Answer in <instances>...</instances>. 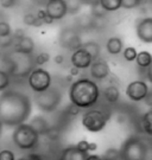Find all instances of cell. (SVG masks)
I'll return each instance as SVG.
<instances>
[{
	"label": "cell",
	"mask_w": 152,
	"mask_h": 160,
	"mask_svg": "<svg viewBox=\"0 0 152 160\" xmlns=\"http://www.w3.org/2000/svg\"><path fill=\"white\" fill-rule=\"evenodd\" d=\"M32 112L31 98L17 90H5L0 94V122L7 127L25 123Z\"/></svg>",
	"instance_id": "cell-1"
},
{
	"label": "cell",
	"mask_w": 152,
	"mask_h": 160,
	"mask_svg": "<svg viewBox=\"0 0 152 160\" xmlns=\"http://www.w3.org/2000/svg\"><path fill=\"white\" fill-rule=\"evenodd\" d=\"M120 152V160H152V137L134 134L125 140Z\"/></svg>",
	"instance_id": "cell-3"
},
{
	"label": "cell",
	"mask_w": 152,
	"mask_h": 160,
	"mask_svg": "<svg viewBox=\"0 0 152 160\" xmlns=\"http://www.w3.org/2000/svg\"><path fill=\"white\" fill-rule=\"evenodd\" d=\"M141 126L145 132V134L149 137H152V108L147 110L141 118Z\"/></svg>",
	"instance_id": "cell-22"
},
{
	"label": "cell",
	"mask_w": 152,
	"mask_h": 160,
	"mask_svg": "<svg viewBox=\"0 0 152 160\" xmlns=\"http://www.w3.org/2000/svg\"><path fill=\"white\" fill-rule=\"evenodd\" d=\"M34 51V40L30 36H24L22 38L16 42L14 45V52L16 53H22L26 56H31L32 52Z\"/></svg>",
	"instance_id": "cell-14"
},
{
	"label": "cell",
	"mask_w": 152,
	"mask_h": 160,
	"mask_svg": "<svg viewBox=\"0 0 152 160\" xmlns=\"http://www.w3.org/2000/svg\"><path fill=\"white\" fill-rule=\"evenodd\" d=\"M69 101L80 109H89L95 106L100 98V88L90 78H79L69 87Z\"/></svg>",
	"instance_id": "cell-2"
},
{
	"label": "cell",
	"mask_w": 152,
	"mask_h": 160,
	"mask_svg": "<svg viewBox=\"0 0 152 160\" xmlns=\"http://www.w3.org/2000/svg\"><path fill=\"white\" fill-rule=\"evenodd\" d=\"M97 149V145L95 142H89V151L93 152V151H96Z\"/></svg>",
	"instance_id": "cell-46"
},
{
	"label": "cell",
	"mask_w": 152,
	"mask_h": 160,
	"mask_svg": "<svg viewBox=\"0 0 152 160\" xmlns=\"http://www.w3.org/2000/svg\"><path fill=\"white\" fill-rule=\"evenodd\" d=\"M60 44L67 50L75 51L82 46V40L75 30L63 29L60 32Z\"/></svg>",
	"instance_id": "cell-10"
},
{
	"label": "cell",
	"mask_w": 152,
	"mask_h": 160,
	"mask_svg": "<svg viewBox=\"0 0 152 160\" xmlns=\"http://www.w3.org/2000/svg\"><path fill=\"white\" fill-rule=\"evenodd\" d=\"M31 126L34 127L36 131L38 132V134H46V133H49V125H48V122L45 120L43 116H39V115H37V116H34L32 121H31V123H30Z\"/></svg>",
	"instance_id": "cell-18"
},
{
	"label": "cell",
	"mask_w": 152,
	"mask_h": 160,
	"mask_svg": "<svg viewBox=\"0 0 152 160\" xmlns=\"http://www.w3.org/2000/svg\"><path fill=\"white\" fill-rule=\"evenodd\" d=\"M68 110H69V114L73 115V116H75V115L79 114L81 109L77 108V107H76V106H74V104H70V107H69V109H68Z\"/></svg>",
	"instance_id": "cell-37"
},
{
	"label": "cell",
	"mask_w": 152,
	"mask_h": 160,
	"mask_svg": "<svg viewBox=\"0 0 152 160\" xmlns=\"http://www.w3.org/2000/svg\"><path fill=\"white\" fill-rule=\"evenodd\" d=\"M143 5V0H121V8L134 10Z\"/></svg>",
	"instance_id": "cell-27"
},
{
	"label": "cell",
	"mask_w": 152,
	"mask_h": 160,
	"mask_svg": "<svg viewBox=\"0 0 152 160\" xmlns=\"http://www.w3.org/2000/svg\"><path fill=\"white\" fill-rule=\"evenodd\" d=\"M54 62L56 64H58V65H61V64H63V62H64V56H63V55H56V56L54 57Z\"/></svg>",
	"instance_id": "cell-41"
},
{
	"label": "cell",
	"mask_w": 152,
	"mask_h": 160,
	"mask_svg": "<svg viewBox=\"0 0 152 160\" xmlns=\"http://www.w3.org/2000/svg\"><path fill=\"white\" fill-rule=\"evenodd\" d=\"M0 160H16V155L11 149H1L0 151Z\"/></svg>",
	"instance_id": "cell-33"
},
{
	"label": "cell",
	"mask_w": 152,
	"mask_h": 160,
	"mask_svg": "<svg viewBox=\"0 0 152 160\" xmlns=\"http://www.w3.org/2000/svg\"><path fill=\"white\" fill-rule=\"evenodd\" d=\"M135 63L139 68L146 69L152 63V55L149 51H145V50L138 52L137 58H135Z\"/></svg>",
	"instance_id": "cell-20"
},
{
	"label": "cell",
	"mask_w": 152,
	"mask_h": 160,
	"mask_svg": "<svg viewBox=\"0 0 152 160\" xmlns=\"http://www.w3.org/2000/svg\"><path fill=\"white\" fill-rule=\"evenodd\" d=\"M105 12H115L121 8V0H99Z\"/></svg>",
	"instance_id": "cell-21"
},
{
	"label": "cell",
	"mask_w": 152,
	"mask_h": 160,
	"mask_svg": "<svg viewBox=\"0 0 152 160\" xmlns=\"http://www.w3.org/2000/svg\"><path fill=\"white\" fill-rule=\"evenodd\" d=\"M19 160H42L39 157H37V155H30V157H26V158H22V159Z\"/></svg>",
	"instance_id": "cell-45"
},
{
	"label": "cell",
	"mask_w": 152,
	"mask_h": 160,
	"mask_svg": "<svg viewBox=\"0 0 152 160\" xmlns=\"http://www.w3.org/2000/svg\"><path fill=\"white\" fill-rule=\"evenodd\" d=\"M102 160H120V152L117 148H109L101 157Z\"/></svg>",
	"instance_id": "cell-28"
},
{
	"label": "cell",
	"mask_w": 152,
	"mask_h": 160,
	"mask_svg": "<svg viewBox=\"0 0 152 160\" xmlns=\"http://www.w3.org/2000/svg\"><path fill=\"white\" fill-rule=\"evenodd\" d=\"M135 34L140 42L145 44H152V17H144L137 19Z\"/></svg>",
	"instance_id": "cell-9"
},
{
	"label": "cell",
	"mask_w": 152,
	"mask_h": 160,
	"mask_svg": "<svg viewBox=\"0 0 152 160\" xmlns=\"http://www.w3.org/2000/svg\"><path fill=\"white\" fill-rule=\"evenodd\" d=\"M89 74H90V77L95 81L106 80L108 76L111 75L109 64L106 61L97 58L95 61H93V63L90 64Z\"/></svg>",
	"instance_id": "cell-12"
},
{
	"label": "cell",
	"mask_w": 152,
	"mask_h": 160,
	"mask_svg": "<svg viewBox=\"0 0 152 160\" xmlns=\"http://www.w3.org/2000/svg\"><path fill=\"white\" fill-rule=\"evenodd\" d=\"M149 89H150V87H149V84H147L145 81L137 80V81H132L131 83L127 84L125 94H126V96L128 97L131 101H133V102H140V101H144L145 97L147 96Z\"/></svg>",
	"instance_id": "cell-8"
},
{
	"label": "cell",
	"mask_w": 152,
	"mask_h": 160,
	"mask_svg": "<svg viewBox=\"0 0 152 160\" xmlns=\"http://www.w3.org/2000/svg\"><path fill=\"white\" fill-rule=\"evenodd\" d=\"M17 4V0H0V5L4 8H12Z\"/></svg>",
	"instance_id": "cell-34"
},
{
	"label": "cell",
	"mask_w": 152,
	"mask_h": 160,
	"mask_svg": "<svg viewBox=\"0 0 152 160\" xmlns=\"http://www.w3.org/2000/svg\"><path fill=\"white\" fill-rule=\"evenodd\" d=\"M25 36V32H24V30L23 29H16L14 30V33H13V38L16 40H18L19 38H22Z\"/></svg>",
	"instance_id": "cell-36"
},
{
	"label": "cell",
	"mask_w": 152,
	"mask_h": 160,
	"mask_svg": "<svg viewBox=\"0 0 152 160\" xmlns=\"http://www.w3.org/2000/svg\"><path fill=\"white\" fill-rule=\"evenodd\" d=\"M124 49V43L120 37H111L108 38L107 43H106V50L109 55L117 56Z\"/></svg>",
	"instance_id": "cell-16"
},
{
	"label": "cell",
	"mask_w": 152,
	"mask_h": 160,
	"mask_svg": "<svg viewBox=\"0 0 152 160\" xmlns=\"http://www.w3.org/2000/svg\"><path fill=\"white\" fill-rule=\"evenodd\" d=\"M12 141L20 149H34L39 141V134L30 123H22L14 128Z\"/></svg>",
	"instance_id": "cell-4"
},
{
	"label": "cell",
	"mask_w": 152,
	"mask_h": 160,
	"mask_svg": "<svg viewBox=\"0 0 152 160\" xmlns=\"http://www.w3.org/2000/svg\"><path fill=\"white\" fill-rule=\"evenodd\" d=\"M36 16H37V18H38L43 24L50 25V24L54 23V20H52V19L46 14V12H45L44 8H39V10L37 11V13H36Z\"/></svg>",
	"instance_id": "cell-31"
},
{
	"label": "cell",
	"mask_w": 152,
	"mask_h": 160,
	"mask_svg": "<svg viewBox=\"0 0 152 160\" xmlns=\"http://www.w3.org/2000/svg\"><path fill=\"white\" fill-rule=\"evenodd\" d=\"M80 74V69L75 68V67H71L70 70H69V75H71V76H77Z\"/></svg>",
	"instance_id": "cell-42"
},
{
	"label": "cell",
	"mask_w": 152,
	"mask_h": 160,
	"mask_svg": "<svg viewBox=\"0 0 152 160\" xmlns=\"http://www.w3.org/2000/svg\"><path fill=\"white\" fill-rule=\"evenodd\" d=\"M90 10H92V11H90V14H92V17H94V18H102L107 13V12L103 11V8L100 6V4L90 6Z\"/></svg>",
	"instance_id": "cell-32"
},
{
	"label": "cell",
	"mask_w": 152,
	"mask_h": 160,
	"mask_svg": "<svg viewBox=\"0 0 152 160\" xmlns=\"http://www.w3.org/2000/svg\"><path fill=\"white\" fill-rule=\"evenodd\" d=\"M76 146H77V148L83 152H87V153L89 152V142L87 140H80Z\"/></svg>",
	"instance_id": "cell-35"
},
{
	"label": "cell",
	"mask_w": 152,
	"mask_h": 160,
	"mask_svg": "<svg viewBox=\"0 0 152 160\" xmlns=\"http://www.w3.org/2000/svg\"><path fill=\"white\" fill-rule=\"evenodd\" d=\"M62 92L58 88L50 87L44 92H34V102L39 110L44 113H51L55 112L62 102Z\"/></svg>",
	"instance_id": "cell-5"
},
{
	"label": "cell",
	"mask_w": 152,
	"mask_h": 160,
	"mask_svg": "<svg viewBox=\"0 0 152 160\" xmlns=\"http://www.w3.org/2000/svg\"><path fill=\"white\" fill-rule=\"evenodd\" d=\"M81 48L85 49L86 51L89 53L92 58H93V61L97 59V58L100 57V55H101V46L99 45L96 42H93V40L87 42V43H82Z\"/></svg>",
	"instance_id": "cell-19"
},
{
	"label": "cell",
	"mask_w": 152,
	"mask_h": 160,
	"mask_svg": "<svg viewBox=\"0 0 152 160\" xmlns=\"http://www.w3.org/2000/svg\"><path fill=\"white\" fill-rule=\"evenodd\" d=\"M88 157L87 152L77 148V146H68L61 152L60 160H86Z\"/></svg>",
	"instance_id": "cell-15"
},
{
	"label": "cell",
	"mask_w": 152,
	"mask_h": 160,
	"mask_svg": "<svg viewBox=\"0 0 152 160\" xmlns=\"http://www.w3.org/2000/svg\"><path fill=\"white\" fill-rule=\"evenodd\" d=\"M143 4H152V0H143Z\"/></svg>",
	"instance_id": "cell-47"
},
{
	"label": "cell",
	"mask_w": 152,
	"mask_h": 160,
	"mask_svg": "<svg viewBox=\"0 0 152 160\" xmlns=\"http://www.w3.org/2000/svg\"><path fill=\"white\" fill-rule=\"evenodd\" d=\"M137 50L133 46H127L124 50V58L127 61V62H133L137 58Z\"/></svg>",
	"instance_id": "cell-30"
},
{
	"label": "cell",
	"mask_w": 152,
	"mask_h": 160,
	"mask_svg": "<svg viewBox=\"0 0 152 160\" xmlns=\"http://www.w3.org/2000/svg\"><path fill=\"white\" fill-rule=\"evenodd\" d=\"M145 71H146V78H147V81L150 82L152 84V63L147 67L146 69H144Z\"/></svg>",
	"instance_id": "cell-38"
},
{
	"label": "cell",
	"mask_w": 152,
	"mask_h": 160,
	"mask_svg": "<svg viewBox=\"0 0 152 160\" xmlns=\"http://www.w3.org/2000/svg\"><path fill=\"white\" fill-rule=\"evenodd\" d=\"M46 1H48V0H32V2H34L36 5L43 6V7L45 6V4H46Z\"/></svg>",
	"instance_id": "cell-44"
},
{
	"label": "cell",
	"mask_w": 152,
	"mask_h": 160,
	"mask_svg": "<svg viewBox=\"0 0 152 160\" xmlns=\"http://www.w3.org/2000/svg\"><path fill=\"white\" fill-rule=\"evenodd\" d=\"M10 86V75L5 70L0 69V92L7 90Z\"/></svg>",
	"instance_id": "cell-25"
},
{
	"label": "cell",
	"mask_w": 152,
	"mask_h": 160,
	"mask_svg": "<svg viewBox=\"0 0 152 160\" xmlns=\"http://www.w3.org/2000/svg\"><path fill=\"white\" fill-rule=\"evenodd\" d=\"M82 5H87V6H93L99 4V0H80Z\"/></svg>",
	"instance_id": "cell-40"
},
{
	"label": "cell",
	"mask_w": 152,
	"mask_h": 160,
	"mask_svg": "<svg viewBox=\"0 0 152 160\" xmlns=\"http://www.w3.org/2000/svg\"><path fill=\"white\" fill-rule=\"evenodd\" d=\"M102 95L105 97V100L107 101L108 103H117L120 98V92H119V88L114 84H111V86H107L103 92H102Z\"/></svg>",
	"instance_id": "cell-17"
},
{
	"label": "cell",
	"mask_w": 152,
	"mask_h": 160,
	"mask_svg": "<svg viewBox=\"0 0 152 160\" xmlns=\"http://www.w3.org/2000/svg\"><path fill=\"white\" fill-rule=\"evenodd\" d=\"M12 28L8 22L6 20H0V38H6L11 37Z\"/></svg>",
	"instance_id": "cell-26"
},
{
	"label": "cell",
	"mask_w": 152,
	"mask_h": 160,
	"mask_svg": "<svg viewBox=\"0 0 152 160\" xmlns=\"http://www.w3.org/2000/svg\"><path fill=\"white\" fill-rule=\"evenodd\" d=\"M145 103H146L149 107H152V89L150 88L149 89V92H147V96L145 97Z\"/></svg>",
	"instance_id": "cell-39"
},
{
	"label": "cell",
	"mask_w": 152,
	"mask_h": 160,
	"mask_svg": "<svg viewBox=\"0 0 152 160\" xmlns=\"http://www.w3.org/2000/svg\"><path fill=\"white\" fill-rule=\"evenodd\" d=\"M23 23L28 25V26H34V28H40V26L44 25L32 12H28L23 16Z\"/></svg>",
	"instance_id": "cell-23"
},
{
	"label": "cell",
	"mask_w": 152,
	"mask_h": 160,
	"mask_svg": "<svg viewBox=\"0 0 152 160\" xmlns=\"http://www.w3.org/2000/svg\"><path fill=\"white\" fill-rule=\"evenodd\" d=\"M42 160H43V159H42Z\"/></svg>",
	"instance_id": "cell-49"
},
{
	"label": "cell",
	"mask_w": 152,
	"mask_h": 160,
	"mask_svg": "<svg viewBox=\"0 0 152 160\" xmlns=\"http://www.w3.org/2000/svg\"><path fill=\"white\" fill-rule=\"evenodd\" d=\"M70 62H71V65L75 68L80 69V70H85V69L89 68L90 64L93 63V58L85 49L80 48L77 50L73 51Z\"/></svg>",
	"instance_id": "cell-13"
},
{
	"label": "cell",
	"mask_w": 152,
	"mask_h": 160,
	"mask_svg": "<svg viewBox=\"0 0 152 160\" xmlns=\"http://www.w3.org/2000/svg\"><path fill=\"white\" fill-rule=\"evenodd\" d=\"M66 4H67L68 14H70V16H75L81 11L82 4L80 0H66Z\"/></svg>",
	"instance_id": "cell-24"
},
{
	"label": "cell",
	"mask_w": 152,
	"mask_h": 160,
	"mask_svg": "<svg viewBox=\"0 0 152 160\" xmlns=\"http://www.w3.org/2000/svg\"><path fill=\"white\" fill-rule=\"evenodd\" d=\"M43 8L54 22L62 20L68 14L66 0H48Z\"/></svg>",
	"instance_id": "cell-11"
},
{
	"label": "cell",
	"mask_w": 152,
	"mask_h": 160,
	"mask_svg": "<svg viewBox=\"0 0 152 160\" xmlns=\"http://www.w3.org/2000/svg\"><path fill=\"white\" fill-rule=\"evenodd\" d=\"M109 120V114L101 109L89 108L82 114L81 123L90 133L101 132Z\"/></svg>",
	"instance_id": "cell-6"
},
{
	"label": "cell",
	"mask_w": 152,
	"mask_h": 160,
	"mask_svg": "<svg viewBox=\"0 0 152 160\" xmlns=\"http://www.w3.org/2000/svg\"><path fill=\"white\" fill-rule=\"evenodd\" d=\"M3 127H4V125L0 122V135H1V132H3Z\"/></svg>",
	"instance_id": "cell-48"
},
{
	"label": "cell",
	"mask_w": 152,
	"mask_h": 160,
	"mask_svg": "<svg viewBox=\"0 0 152 160\" xmlns=\"http://www.w3.org/2000/svg\"><path fill=\"white\" fill-rule=\"evenodd\" d=\"M49 61H50V55H49L48 52H40V53H38V55L34 57V64L38 65V67L44 65V64H46Z\"/></svg>",
	"instance_id": "cell-29"
},
{
	"label": "cell",
	"mask_w": 152,
	"mask_h": 160,
	"mask_svg": "<svg viewBox=\"0 0 152 160\" xmlns=\"http://www.w3.org/2000/svg\"><path fill=\"white\" fill-rule=\"evenodd\" d=\"M86 160H102V158L100 155H96V154H88Z\"/></svg>",
	"instance_id": "cell-43"
},
{
	"label": "cell",
	"mask_w": 152,
	"mask_h": 160,
	"mask_svg": "<svg viewBox=\"0 0 152 160\" xmlns=\"http://www.w3.org/2000/svg\"><path fill=\"white\" fill-rule=\"evenodd\" d=\"M52 77L48 70L43 68L32 69L28 76L29 87L34 92H42L51 87Z\"/></svg>",
	"instance_id": "cell-7"
}]
</instances>
